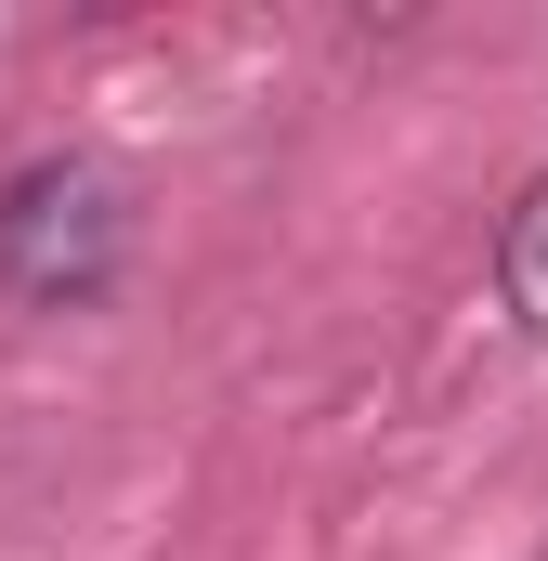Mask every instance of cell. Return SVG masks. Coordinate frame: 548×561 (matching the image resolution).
I'll use <instances>...</instances> for the list:
<instances>
[{
  "instance_id": "1",
  "label": "cell",
  "mask_w": 548,
  "mask_h": 561,
  "mask_svg": "<svg viewBox=\"0 0 548 561\" xmlns=\"http://www.w3.org/2000/svg\"><path fill=\"white\" fill-rule=\"evenodd\" d=\"M132 262V183L105 157H26L0 183V300L26 313H79Z\"/></svg>"
},
{
  "instance_id": "2",
  "label": "cell",
  "mask_w": 548,
  "mask_h": 561,
  "mask_svg": "<svg viewBox=\"0 0 548 561\" xmlns=\"http://www.w3.org/2000/svg\"><path fill=\"white\" fill-rule=\"evenodd\" d=\"M496 287H510V313L548 340V183L510 209V236H496Z\"/></svg>"
}]
</instances>
